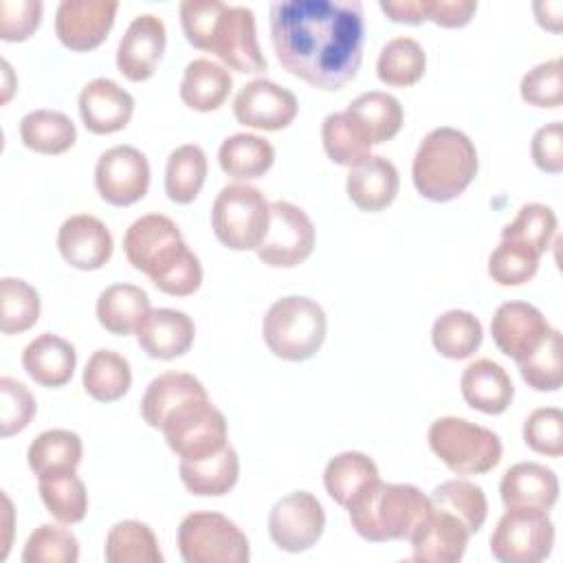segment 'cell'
Listing matches in <instances>:
<instances>
[{
    "label": "cell",
    "mask_w": 563,
    "mask_h": 563,
    "mask_svg": "<svg viewBox=\"0 0 563 563\" xmlns=\"http://www.w3.org/2000/svg\"><path fill=\"white\" fill-rule=\"evenodd\" d=\"M40 0H2L0 2V40L24 42L42 22Z\"/></svg>",
    "instance_id": "obj_52"
},
{
    "label": "cell",
    "mask_w": 563,
    "mask_h": 563,
    "mask_svg": "<svg viewBox=\"0 0 563 563\" xmlns=\"http://www.w3.org/2000/svg\"><path fill=\"white\" fill-rule=\"evenodd\" d=\"M2 75H4V84H2V103H7L9 97H11V92H13V84H11L13 73H11L9 62H2Z\"/></svg>",
    "instance_id": "obj_59"
},
{
    "label": "cell",
    "mask_w": 563,
    "mask_h": 563,
    "mask_svg": "<svg viewBox=\"0 0 563 563\" xmlns=\"http://www.w3.org/2000/svg\"><path fill=\"white\" fill-rule=\"evenodd\" d=\"M35 398L29 387L11 376L0 378V435L9 438L29 427L35 416Z\"/></svg>",
    "instance_id": "obj_49"
},
{
    "label": "cell",
    "mask_w": 563,
    "mask_h": 563,
    "mask_svg": "<svg viewBox=\"0 0 563 563\" xmlns=\"http://www.w3.org/2000/svg\"><path fill=\"white\" fill-rule=\"evenodd\" d=\"M530 154H532L534 165L541 172L559 174L563 169V125H561V121L541 125L532 134Z\"/></svg>",
    "instance_id": "obj_54"
},
{
    "label": "cell",
    "mask_w": 563,
    "mask_h": 563,
    "mask_svg": "<svg viewBox=\"0 0 563 563\" xmlns=\"http://www.w3.org/2000/svg\"><path fill=\"white\" fill-rule=\"evenodd\" d=\"M40 295L24 279H0V330L2 334H20L31 330L40 319Z\"/></svg>",
    "instance_id": "obj_44"
},
{
    "label": "cell",
    "mask_w": 563,
    "mask_h": 563,
    "mask_svg": "<svg viewBox=\"0 0 563 563\" xmlns=\"http://www.w3.org/2000/svg\"><path fill=\"white\" fill-rule=\"evenodd\" d=\"M427 440L435 457L455 475H484L499 464L504 453L497 433L457 416L433 420Z\"/></svg>",
    "instance_id": "obj_6"
},
{
    "label": "cell",
    "mask_w": 563,
    "mask_h": 563,
    "mask_svg": "<svg viewBox=\"0 0 563 563\" xmlns=\"http://www.w3.org/2000/svg\"><path fill=\"white\" fill-rule=\"evenodd\" d=\"M180 482L191 495L220 497L227 495L240 477V460L231 444L202 460H180Z\"/></svg>",
    "instance_id": "obj_28"
},
{
    "label": "cell",
    "mask_w": 563,
    "mask_h": 563,
    "mask_svg": "<svg viewBox=\"0 0 563 563\" xmlns=\"http://www.w3.org/2000/svg\"><path fill=\"white\" fill-rule=\"evenodd\" d=\"M552 545L554 523L537 508H506L490 534V554L501 563H539Z\"/></svg>",
    "instance_id": "obj_10"
},
{
    "label": "cell",
    "mask_w": 563,
    "mask_h": 563,
    "mask_svg": "<svg viewBox=\"0 0 563 563\" xmlns=\"http://www.w3.org/2000/svg\"><path fill=\"white\" fill-rule=\"evenodd\" d=\"M2 501H4V510H2V515H4V539H2V554H0V559H7V554H9V543H11V523H13V506H11V499H9V495L7 493H2Z\"/></svg>",
    "instance_id": "obj_58"
},
{
    "label": "cell",
    "mask_w": 563,
    "mask_h": 563,
    "mask_svg": "<svg viewBox=\"0 0 563 563\" xmlns=\"http://www.w3.org/2000/svg\"><path fill=\"white\" fill-rule=\"evenodd\" d=\"M167 446L180 460H202L227 444L224 413L211 398H196L178 407L161 427Z\"/></svg>",
    "instance_id": "obj_9"
},
{
    "label": "cell",
    "mask_w": 563,
    "mask_h": 563,
    "mask_svg": "<svg viewBox=\"0 0 563 563\" xmlns=\"http://www.w3.org/2000/svg\"><path fill=\"white\" fill-rule=\"evenodd\" d=\"M380 479L376 462L361 451H343L323 468L325 493L343 508H347L363 490Z\"/></svg>",
    "instance_id": "obj_30"
},
{
    "label": "cell",
    "mask_w": 563,
    "mask_h": 563,
    "mask_svg": "<svg viewBox=\"0 0 563 563\" xmlns=\"http://www.w3.org/2000/svg\"><path fill=\"white\" fill-rule=\"evenodd\" d=\"M427 68V55L420 42L407 35L391 37L378 53L376 75L383 84L394 88H407L422 79Z\"/></svg>",
    "instance_id": "obj_40"
},
{
    "label": "cell",
    "mask_w": 563,
    "mask_h": 563,
    "mask_svg": "<svg viewBox=\"0 0 563 563\" xmlns=\"http://www.w3.org/2000/svg\"><path fill=\"white\" fill-rule=\"evenodd\" d=\"M119 2L62 0L55 11V35L70 51L97 48L110 33Z\"/></svg>",
    "instance_id": "obj_16"
},
{
    "label": "cell",
    "mask_w": 563,
    "mask_h": 563,
    "mask_svg": "<svg viewBox=\"0 0 563 563\" xmlns=\"http://www.w3.org/2000/svg\"><path fill=\"white\" fill-rule=\"evenodd\" d=\"M40 497L51 517L64 526L79 523L88 512V493L75 471L37 477Z\"/></svg>",
    "instance_id": "obj_41"
},
{
    "label": "cell",
    "mask_w": 563,
    "mask_h": 563,
    "mask_svg": "<svg viewBox=\"0 0 563 563\" xmlns=\"http://www.w3.org/2000/svg\"><path fill=\"white\" fill-rule=\"evenodd\" d=\"M222 9H224V2H220V0H183L180 2V7H178L180 24H183L187 42L194 48L205 51L207 37H209L213 22Z\"/></svg>",
    "instance_id": "obj_53"
},
{
    "label": "cell",
    "mask_w": 563,
    "mask_h": 563,
    "mask_svg": "<svg viewBox=\"0 0 563 563\" xmlns=\"http://www.w3.org/2000/svg\"><path fill=\"white\" fill-rule=\"evenodd\" d=\"M81 383L90 398L99 402H114L128 394L132 385V369L119 352L97 350L86 361Z\"/></svg>",
    "instance_id": "obj_37"
},
{
    "label": "cell",
    "mask_w": 563,
    "mask_h": 563,
    "mask_svg": "<svg viewBox=\"0 0 563 563\" xmlns=\"http://www.w3.org/2000/svg\"><path fill=\"white\" fill-rule=\"evenodd\" d=\"M556 233V213L541 202L523 205L515 220L501 229V240L528 246L537 255H543Z\"/></svg>",
    "instance_id": "obj_45"
},
{
    "label": "cell",
    "mask_w": 563,
    "mask_h": 563,
    "mask_svg": "<svg viewBox=\"0 0 563 563\" xmlns=\"http://www.w3.org/2000/svg\"><path fill=\"white\" fill-rule=\"evenodd\" d=\"M521 99L537 108H561L563 103V81H561V59H548L530 68L521 77L519 86Z\"/></svg>",
    "instance_id": "obj_50"
},
{
    "label": "cell",
    "mask_w": 563,
    "mask_h": 563,
    "mask_svg": "<svg viewBox=\"0 0 563 563\" xmlns=\"http://www.w3.org/2000/svg\"><path fill=\"white\" fill-rule=\"evenodd\" d=\"M271 222V202L249 183H231L220 189L211 207L216 238L231 251H255Z\"/></svg>",
    "instance_id": "obj_7"
},
{
    "label": "cell",
    "mask_w": 563,
    "mask_h": 563,
    "mask_svg": "<svg viewBox=\"0 0 563 563\" xmlns=\"http://www.w3.org/2000/svg\"><path fill=\"white\" fill-rule=\"evenodd\" d=\"M205 51L238 73H262L266 68V57L255 33V15L246 7L224 4L207 37Z\"/></svg>",
    "instance_id": "obj_12"
},
{
    "label": "cell",
    "mask_w": 563,
    "mask_h": 563,
    "mask_svg": "<svg viewBox=\"0 0 563 563\" xmlns=\"http://www.w3.org/2000/svg\"><path fill=\"white\" fill-rule=\"evenodd\" d=\"M97 319L99 323L117 336L136 334L139 325L147 317L150 297L141 286L134 284H112L97 297Z\"/></svg>",
    "instance_id": "obj_29"
},
{
    "label": "cell",
    "mask_w": 563,
    "mask_h": 563,
    "mask_svg": "<svg viewBox=\"0 0 563 563\" xmlns=\"http://www.w3.org/2000/svg\"><path fill=\"white\" fill-rule=\"evenodd\" d=\"M95 187L108 205H134L150 187L147 156L132 145H114L106 150L95 165Z\"/></svg>",
    "instance_id": "obj_14"
},
{
    "label": "cell",
    "mask_w": 563,
    "mask_h": 563,
    "mask_svg": "<svg viewBox=\"0 0 563 563\" xmlns=\"http://www.w3.org/2000/svg\"><path fill=\"white\" fill-rule=\"evenodd\" d=\"M380 11L394 22L420 24L427 20V0H383Z\"/></svg>",
    "instance_id": "obj_56"
},
{
    "label": "cell",
    "mask_w": 563,
    "mask_h": 563,
    "mask_svg": "<svg viewBox=\"0 0 563 563\" xmlns=\"http://www.w3.org/2000/svg\"><path fill=\"white\" fill-rule=\"evenodd\" d=\"M523 442L541 455L559 457L563 453V411L559 407H539L523 422Z\"/></svg>",
    "instance_id": "obj_51"
},
{
    "label": "cell",
    "mask_w": 563,
    "mask_h": 563,
    "mask_svg": "<svg viewBox=\"0 0 563 563\" xmlns=\"http://www.w3.org/2000/svg\"><path fill=\"white\" fill-rule=\"evenodd\" d=\"M552 330L539 308L526 301H504L490 317V334L501 354L515 363L530 354Z\"/></svg>",
    "instance_id": "obj_17"
},
{
    "label": "cell",
    "mask_w": 563,
    "mask_h": 563,
    "mask_svg": "<svg viewBox=\"0 0 563 563\" xmlns=\"http://www.w3.org/2000/svg\"><path fill=\"white\" fill-rule=\"evenodd\" d=\"M123 251L128 262L165 295L187 297L202 284L200 260L185 244L178 224L163 213L136 218L123 235Z\"/></svg>",
    "instance_id": "obj_2"
},
{
    "label": "cell",
    "mask_w": 563,
    "mask_h": 563,
    "mask_svg": "<svg viewBox=\"0 0 563 563\" xmlns=\"http://www.w3.org/2000/svg\"><path fill=\"white\" fill-rule=\"evenodd\" d=\"M297 110V97L288 88L264 77L244 84L233 99L238 123L264 132L288 128L295 121Z\"/></svg>",
    "instance_id": "obj_15"
},
{
    "label": "cell",
    "mask_w": 563,
    "mask_h": 563,
    "mask_svg": "<svg viewBox=\"0 0 563 563\" xmlns=\"http://www.w3.org/2000/svg\"><path fill=\"white\" fill-rule=\"evenodd\" d=\"M475 143L457 128H433L418 145L411 178L418 194L433 202H449L464 194L477 176Z\"/></svg>",
    "instance_id": "obj_3"
},
{
    "label": "cell",
    "mask_w": 563,
    "mask_h": 563,
    "mask_svg": "<svg viewBox=\"0 0 563 563\" xmlns=\"http://www.w3.org/2000/svg\"><path fill=\"white\" fill-rule=\"evenodd\" d=\"M314 249V224L308 213L288 202H271V222L262 244L255 249L257 257L273 268H292L310 257Z\"/></svg>",
    "instance_id": "obj_11"
},
{
    "label": "cell",
    "mask_w": 563,
    "mask_h": 563,
    "mask_svg": "<svg viewBox=\"0 0 563 563\" xmlns=\"http://www.w3.org/2000/svg\"><path fill=\"white\" fill-rule=\"evenodd\" d=\"M167 31L158 15L141 13L136 15L119 46H117V68L130 81H145L154 75L156 64L165 53Z\"/></svg>",
    "instance_id": "obj_18"
},
{
    "label": "cell",
    "mask_w": 563,
    "mask_h": 563,
    "mask_svg": "<svg viewBox=\"0 0 563 563\" xmlns=\"http://www.w3.org/2000/svg\"><path fill=\"white\" fill-rule=\"evenodd\" d=\"M534 9V15H537V22L552 31V33H559L561 26H563V4L559 0H545V2H534L532 4Z\"/></svg>",
    "instance_id": "obj_57"
},
{
    "label": "cell",
    "mask_w": 563,
    "mask_h": 563,
    "mask_svg": "<svg viewBox=\"0 0 563 563\" xmlns=\"http://www.w3.org/2000/svg\"><path fill=\"white\" fill-rule=\"evenodd\" d=\"M400 187V176L396 165L380 156L372 154L363 163L350 167L345 189L350 200L361 209V211H383L389 207L398 194Z\"/></svg>",
    "instance_id": "obj_24"
},
{
    "label": "cell",
    "mask_w": 563,
    "mask_h": 563,
    "mask_svg": "<svg viewBox=\"0 0 563 563\" xmlns=\"http://www.w3.org/2000/svg\"><path fill=\"white\" fill-rule=\"evenodd\" d=\"M321 143L328 158L345 167H354L363 163L367 156H372L374 145L363 123L347 110L332 112L323 119Z\"/></svg>",
    "instance_id": "obj_32"
},
{
    "label": "cell",
    "mask_w": 563,
    "mask_h": 563,
    "mask_svg": "<svg viewBox=\"0 0 563 563\" xmlns=\"http://www.w3.org/2000/svg\"><path fill=\"white\" fill-rule=\"evenodd\" d=\"M561 350H563L561 332L552 328L548 336L530 354L517 361L519 374L528 383V387L537 391H556L561 387V380H563Z\"/></svg>",
    "instance_id": "obj_46"
},
{
    "label": "cell",
    "mask_w": 563,
    "mask_h": 563,
    "mask_svg": "<svg viewBox=\"0 0 563 563\" xmlns=\"http://www.w3.org/2000/svg\"><path fill=\"white\" fill-rule=\"evenodd\" d=\"M103 556L108 563H163L156 534L136 519H123L110 528Z\"/></svg>",
    "instance_id": "obj_38"
},
{
    "label": "cell",
    "mask_w": 563,
    "mask_h": 563,
    "mask_svg": "<svg viewBox=\"0 0 563 563\" xmlns=\"http://www.w3.org/2000/svg\"><path fill=\"white\" fill-rule=\"evenodd\" d=\"M176 543L187 563H246L251 559L242 528L213 510L189 512L178 526Z\"/></svg>",
    "instance_id": "obj_8"
},
{
    "label": "cell",
    "mask_w": 563,
    "mask_h": 563,
    "mask_svg": "<svg viewBox=\"0 0 563 563\" xmlns=\"http://www.w3.org/2000/svg\"><path fill=\"white\" fill-rule=\"evenodd\" d=\"M207 154L196 143L178 145L165 165V191L176 205H189L198 198L207 178Z\"/></svg>",
    "instance_id": "obj_39"
},
{
    "label": "cell",
    "mask_w": 563,
    "mask_h": 563,
    "mask_svg": "<svg viewBox=\"0 0 563 563\" xmlns=\"http://www.w3.org/2000/svg\"><path fill=\"white\" fill-rule=\"evenodd\" d=\"M81 455L84 444L75 431L46 429L29 444L26 462L37 477H44L64 471H75L81 462Z\"/></svg>",
    "instance_id": "obj_34"
},
{
    "label": "cell",
    "mask_w": 563,
    "mask_h": 563,
    "mask_svg": "<svg viewBox=\"0 0 563 563\" xmlns=\"http://www.w3.org/2000/svg\"><path fill=\"white\" fill-rule=\"evenodd\" d=\"M460 391L468 407L488 416H497L510 407L515 385L499 363L490 358H477L464 367Z\"/></svg>",
    "instance_id": "obj_25"
},
{
    "label": "cell",
    "mask_w": 563,
    "mask_h": 563,
    "mask_svg": "<svg viewBox=\"0 0 563 563\" xmlns=\"http://www.w3.org/2000/svg\"><path fill=\"white\" fill-rule=\"evenodd\" d=\"M231 86L233 79L227 66L211 62L207 57H198L185 66L180 81V99L191 110L211 112L227 101Z\"/></svg>",
    "instance_id": "obj_31"
},
{
    "label": "cell",
    "mask_w": 563,
    "mask_h": 563,
    "mask_svg": "<svg viewBox=\"0 0 563 563\" xmlns=\"http://www.w3.org/2000/svg\"><path fill=\"white\" fill-rule=\"evenodd\" d=\"M541 255L510 240H499L497 249L488 255V275L499 286H521L530 282L539 268Z\"/></svg>",
    "instance_id": "obj_48"
},
{
    "label": "cell",
    "mask_w": 563,
    "mask_h": 563,
    "mask_svg": "<svg viewBox=\"0 0 563 563\" xmlns=\"http://www.w3.org/2000/svg\"><path fill=\"white\" fill-rule=\"evenodd\" d=\"M22 143L37 154H64L77 141L75 123L59 110H33L20 121Z\"/></svg>",
    "instance_id": "obj_35"
},
{
    "label": "cell",
    "mask_w": 563,
    "mask_h": 563,
    "mask_svg": "<svg viewBox=\"0 0 563 563\" xmlns=\"http://www.w3.org/2000/svg\"><path fill=\"white\" fill-rule=\"evenodd\" d=\"M468 539V528L455 515L431 506L429 517L409 539L411 559L416 563H457L466 552Z\"/></svg>",
    "instance_id": "obj_20"
},
{
    "label": "cell",
    "mask_w": 563,
    "mask_h": 563,
    "mask_svg": "<svg viewBox=\"0 0 563 563\" xmlns=\"http://www.w3.org/2000/svg\"><path fill=\"white\" fill-rule=\"evenodd\" d=\"M325 512L308 490H295L277 499L268 512V534L284 552H306L323 534Z\"/></svg>",
    "instance_id": "obj_13"
},
{
    "label": "cell",
    "mask_w": 563,
    "mask_h": 563,
    "mask_svg": "<svg viewBox=\"0 0 563 563\" xmlns=\"http://www.w3.org/2000/svg\"><path fill=\"white\" fill-rule=\"evenodd\" d=\"M271 42L279 64L319 90L347 86L363 59L361 0H277L271 4Z\"/></svg>",
    "instance_id": "obj_1"
},
{
    "label": "cell",
    "mask_w": 563,
    "mask_h": 563,
    "mask_svg": "<svg viewBox=\"0 0 563 563\" xmlns=\"http://www.w3.org/2000/svg\"><path fill=\"white\" fill-rule=\"evenodd\" d=\"M77 352L70 341L44 332L35 336L22 352L24 372L42 387H62L73 378Z\"/></svg>",
    "instance_id": "obj_27"
},
{
    "label": "cell",
    "mask_w": 563,
    "mask_h": 563,
    "mask_svg": "<svg viewBox=\"0 0 563 563\" xmlns=\"http://www.w3.org/2000/svg\"><path fill=\"white\" fill-rule=\"evenodd\" d=\"M275 161V147L271 141L257 134L238 132L222 141L218 150L220 169L235 180H253L264 176Z\"/></svg>",
    "instance_id": "obj_33"
},
{
    "label": "cell",
    "mask_w": 563,
    "mask_h": 563,
    "mask_svg": "<svg viewBox=\"0 0 563 563\" xmlns=\"http://www.w3.org/2000/svg\"><path fill=\"white\" fill-rule=\"evenodd\" d=\"M499 495L506 508H537L548 512L559 499V477L545 464L519 462L504 473Z\"/></svg>",
    "instance_id": "obj_23"
},
{
    "label": "cell",
    "mask_w": 563,
    "mask_h": 563,
    "mask_svg": "<svg viewBox=\"0 0 563 563\" xmlns=\"http://www.w3.org/2000/svg\"><path fill=\"white\" fill-rule=\"evenodd\" d=\"M347 112L354 114L367 130L374 145L394 139L402 128V106L400 101L383 90H369L358 95Z\"/></svg>",
    "instance_id": "obj_43"
},
{
    "label": "cell",
    "mask_w": 563,
    "mask_h": 563,
    "mask_svg": "<svg viewBox=\"0 0 563 563\" xmlns=\"http://www.w3.org/2000/svg\"><path fill=\"white\" fill-rule=\"evenodd\" d=\"M475 11L477 2L473 0H427V20L444 29H457L468 24Z\"/></svg>",
    "instance_id": "obj_55"
},
{
    "label": "cell",
    "mask_w": 563,
    "mask_h": 563,
    "mask_svg": "<svg viewBox=\"0 0 563 563\" xmlns=\"http://www.w3.org/2000/svg\"><path fill=\"white\" fill-rule=\"evenodd\" d=\"M57 249L66 264L79 271H97L112 257L110 229L90 213L66 218L57 231Z\"/></svg>",
    "instance_id": "obj_19"
},
{
    "label": "cell",
    "mask_w": 563,
    "mask_h": 563,
    "mask_svg": "<svg viewBox=\"0 0 563 563\" xmlns=\"http://www.w3.org/2000/svg\"><path fill=\"white\" fill-rule=\"evenodd\" d=\"M328 319L323 308L301 295H288L271 303L262 321V336L268 350L284 361H306L325 341Z\"/></svg>",
    "instance_id": "obj_5"
},
{
    "label": "cell",
    "mask_w": 563,
    "mask_h": 563,
    "mask_svg": "<svg viewBox=\"0 0 563 563\" xmlns=\"http://www.w3.org/2000/svg\"><path fill=\"white\" fill-rule=\"evenodd\" d=\"M24 563H77L79 561V541L77 537L62 526L42 523L35 528L22 550Z\"/></svg>",
    "instance_id": "obj_47"
},
{
    "label": "cell",
    "mask_w": 563,
    "mask_h": 563,
    "mask_svg": "<svg viewBox=\"0 0 563 563\" xmlns=\"http://www.w3.org/2000/svg\"><path fill=\"white\" fill-rule=\"evenodd\" d=\"M429 501L433 508L455 515L468 528L471 534L479 532L488 517V501H486L482 486H477L468 479L455 477V479H446V482L438 484L431 490Z\"/></svg>",
    "instance_id": "obj_42"
},
{
    "label": "cell",
    "mask_w": 563,
    "mask_h": 563,
    "mask_svg": "<svg viewBox=\"0 0 563 563\" xmlns=\"http://www.w3.org/2000/svg\"><path fill=\"white\" fill-rule=\"evenodd\" d=\"M196 336V325L191 317L174 308H154L147 312L136 330L139 347L161 361H172L189 352Z\"/></svg>",
    "instance_id": "obj_22"
},
{
    "label": "cell",
    "mask_w": 563,
    "mask_h": 563,
    "mask_svg": "<svg viewBox=\"0 0 563 563\" xmlns=\"http://www.w3.org/2000/svg\"><path fill=\"white\" fill-rule=\"evenodd\" d=\"M205 396L209 394L194 374L163 372L145 387V394L141 398V416L152 429H161L178 407Z\"/></svg>",
    "instance_id": "obj_26"
},
{
    "label": "cell",
    "mask_w": 563,
    "mask_h": 563,
    "mask_svg": "<svg viewBox=\"0 0 563 563\" xmlns=\"http://www.w3.org/2000/svg\"><path fill=\"white\" fill-rule=\"evenodd\" d=\"M132 112V95L108 77L88 81L79 92V117L92 134H112L123 130L130 123Z\"/></svg>",
    "instance_id": "obj_21"
},
{
    "label": "cell",
    "mask_w": 563,
    "mask_h": 563,
    "mask_svg": "<svg viewBox=\"0 0 563 563\" xmlns=\"http://www.w3.org/2000/svg\"><path fill=\"white\" fill-rule=\"evenodd\" d=\"M431 504L413 484L376 482L350 506L347 517L358 537L372 543L409 541L429 517Z\"/></svg>",
    "instance_id": "obj_4"
},
{
    "label": "cell",
    "mask_w": 563,
    "mask_h": 563,
    "mask_svg": "<svg viewBox=\"0 0 563 563\" xmlns=\"http://www.w3.org/2000/svg\"><path fill=\"white\" fill-rule=\"evenodd\" d=\"M482 323L468 310H446L442 312L431 328V343L435 352L444 358L460 361L468 358L482 345Z\"/></svg>",
    "instance_id": "obj_36"
}]
</instances>
